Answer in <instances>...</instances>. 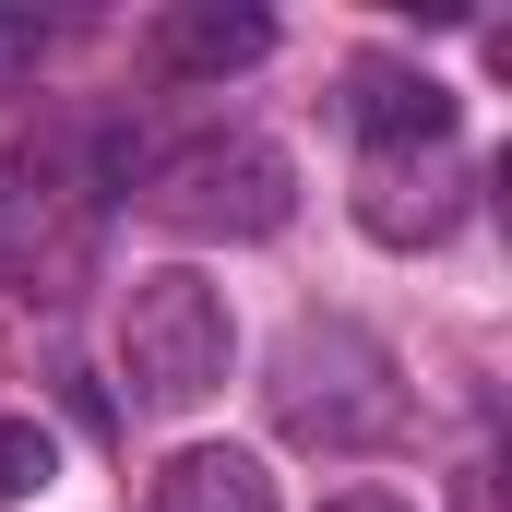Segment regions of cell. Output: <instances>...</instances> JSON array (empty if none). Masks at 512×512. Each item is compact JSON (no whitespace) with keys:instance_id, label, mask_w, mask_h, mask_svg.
<instances>
[{"instance_id":"cell-1","label":"cell","mask_w":512,"mask_h":512,"mask_svg":"<svg viewBox=\"0 0 512 512\" xmlns=\"http://www.w3.org/2000/svg\"><path fill=\"white\" fill-rule=\"evenodd\" d=\"M239 370V322H227V286L191 274V262H155L131 274L120 298V382L155 405V417H191L203 393H227Z\"/></svg>"},{"instance_id":"cell-2","label":"cell","mask_w":512,"mask_h":512,"mask_svg":"<svg viewBox=\"0 0 512 512\" xmlns=\"http://www.w3.org/2000/svg\"><path fill=\"white\" fill-rule=\"evenodd\" d=\"M274 429L310 441V453H382L405 429V382H393L382 334L358 322H298L286 358H274Z\"/></svg>"},{"instance_id":"cell-3","label":"cell","mask_w":512,"mask_h":512,"mask_svg":"<svg viewBox=\"0 0 512 512\" xmlns=\"http://www.w3.org/2000/svg\"><path fill=\"white\" fill-rule=\"evenodd\" d=\"M155 215H167L179 239H274V227L298 215V167H286V143H262V131L191 143V155H167Z\"/></svg>"},{"instance_id":"cell-4","label":"cell","mask_w":512,"mask_h":512,"mask_svg":"<svg viewBox=\"0 0 512 512\" xmlns=\"http://www.w3.org/2000/svg\"><path fill=\"white\" fill-rule=\"evenodd\" d=\"M358 227L382 251H441L465 227V155L429 143V155H370L358 167Z\"/></svg>"},{"instance_id":"cell-5","label":"cell","mask_w":512,"mask_h":512,"mask_svg":"<svg viewBox=\"0 0 512 512\" xmlns=\"http://www.w3.org/2000/svg\"><path fill=\"white\" fill-rule=\"evenodd\" d=\"M346 120L370 131V155H429V143H453V84L417 72V60H358L346 72Z\"/></svg>"},{"instance_id":"cell-6","label":"cell","mask_w":512,"mask_h":512,"mask_svg":"<svg viewBox=\"0 0 512 512\" xmlns=\"http://www.w3.org/2000/svg\"><path fill=\"white\" fill-rule=\"evenodd\" d=\"M262 48H274V12H251V0H179V12H155V60L167 72H251Z\"/></svg>"},{"instance_id":"cell-7","label":"cell","mask_w":512,"mask_h":512,"mask_svg":"<svg viewBox=\"0 0 512 512\" xmlns=\"http://www.w3.org/2000/svg\"><path fill=\"white\" fill-rule=\"evenodd\" d=\"M155 512H274V465L239 441H191V453H167Z\"/></svg>"},{"instance_id":"cell-8","label":"cell","mask_w":512,"mask_h":512,"mask_svg":"<svg viewBox=\"0 0 512 512\" xmlns=\"http://www.w3.org/2000/svg\"><path fill=\"white\" fill-rule=\"evenodd\" d=\"M48 477H60V441L36 417H0V501H36Z\"/></svg>"},{"instance_id":"cell-9","label":"cell","mask_w":512,"mask_h":512,"mask_svg":"<svg viewBox=\"0 0 512 512\" xmlns=\"http://www.w3.org/2000/svg\"><path fill=\"white\" fill-rule=\"evenodd\" d=\"M322 512H405V501H382V489H346V501H322Z\"/></svg>"}]
</instances>
